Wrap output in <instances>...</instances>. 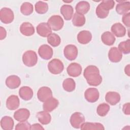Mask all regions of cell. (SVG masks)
<instances>
[{"label":"cell","mask_w":130,"mask_h":130,"mask_svg":"<svg viewBox=\"0 0 130 130\" xmlns=\"http://www.w3.org/2000/svg\"><path fill=\"white\" fill-rule=\"evenodd\" d=\"M83 76L87 83L90 86H98L102 82V77L100 74L99 69L93 65L88 66L85 68Z\"/></svg>","instance_id":"obj_1"},{"label":"cell","mask_w":130,"mask_h":130,"mask_svg":"<svg viewBox=\"0 0 130 130\" xmlns=\"http://www.w3.org/2000/svg\"><path fill=\"white\" fill-rule=\"evenodd\" d=\"M115 5V2L112 0H104L97 6L95 10L96 15L101 19L106 18L109 13V10L112 9Z\"/></svg>","instance_id":"obj_2"},{"label":"cell","mask_w":130,"mask_h":130,"mask_svg":"<svg viewBox=\"0 0 130 130\" xmlns=\"http://www.w3.org/2000/svg\"><path fill=\"white\" fill-rule=\"evenodd\" d=\"M22 61L24 65L31 67L35 66L38 61V56L33 50H27L22 55Z\"/></svg>","instance_id":"obj_3"},{"label":"cell","mask_w":130,"mask_h":130,"mask_svg":"<svg viewBox=\"0 0 130 130\" xmlns=\"http://www.w3.org/2000/svg\"><path fill=\"white\" fill-rule=\"evenodd\" d=\"M48 69L51 74L57 75L63 71L64 66L60 60L57 58H54L49 62L48 64Z\"/></svg>","instance_id":"obj_4"},{"label":"cell","mask_w":130,"mask_h":130,"mask_svg":"<svg viewBox=\"0 0 130 130\" xmlns=\"http://www.w3.org/2000/svg\"><path fill=\"white\" fill-rule=\"evenodd\" d=\"M48 24L54 31L60 30L64 24L63 19L59 15H53L48 20Z\"/></svg>","instance_id":"obj_5"},{"label":"cell","mask_w":130,"mask_h":130,"mask_svg":"<svg viewBox=\"0 0 130 130\" xmlns=\"http://www.w3.org/2000/svg\"><path fill=\"white\" fill-rule=\"evenodd\" d=\"M14 18L13 11L9 8H3L0 10L1 21L5 24L11 23Z\"/></svg>","instance_id":"obj_6"},{"label":"cell","mask_w":130,"mask_h":130,"mask_svg":"<svg viewBox=\"0 0 130 130\" xmlns=\"http://www.w3.org/2000/svg\"><path fill=\"white\" fill-rule=\"evenodd\" d=\"M70 121L73 127L80 128L81 125L85 122V117L81 113L76 112L72 114Z\"/></svg>","instance_id":"obj_7"},{"label":"cell","mask_w":130,"mask_h":130,"mask_svg":"<svg viewBox=\"0 0 130 130\" xmlns=\"http://www.w3.org/2000/svg\"><path fill=\"white\" fill-rule=\"evenodd\" d=\"M78 49L77 47L72 44L67 45L63 50L64 57L69 60H75L78 55Z\"/></svg>","instance_id":"obj_8"},{"label":"cell","mask_w":130,"mask_h":130,"mask_svg":"<svg viewBox=\"0 0 130 130\" xmlns=\"http://www.w3.org/2000/svg\"><path fill=\"white\" fill-rule=\"evenodd\" d=\"M38 53L42 59L48 60L52 57L53 51L52 48L49 45L43 44L39 48Z\"/></svg>","instance_id":"obj_9"},{"label":"cell","mask_w":130,"mask_h":130,"mask_svg":"<svg viewBox=\"0 0 130 130\" xmlns=\"http://www.w3.org/2000/svg\"><path fill=\"white\" fill-rule=\"evenodd\" d=\"M99 91L95 88H88L84 92V98L89 103L96 102L99 98Z\"/></svg>","instance_id":"obj_10"},{"label":"cell","mask_w":130,"mask_h":130,"mask_svg":"<svg viewBox=\"0 0 130 130\" xmlns=\"http://www.w3.org/2000/svg\"><path fill=\"white\" fill-rule=\"evenodd\" d=\"M37 97L40 102L44 103L49 98L52 97V90L48 87H41L38 91Z\"/></svg>","instance_id":"obj_11"},{"label":"cell","mask_w":130,"mask_h":130,"mask_svg":"<svg viewBox=\"0 0 130 130\" xmlns=\"http://www.w3.org/2000/svg\"><path fill=\"white\" fill-rule=\"evenodd\" d=\"M67 71L70 76L77 77L81 74L82 67L77 62H73L69 65L67 69Z\"/></svg>","instance_id":"obj_12"},{"label":"cell","mask_w":130,"mask_h":130,"mask_svg":"<svg viewBox=\"0 0 130 130\" xmlns=\"http://www.w3.org/2000/svg\"><path fill=\"white\" fill-rule=\"evenodd\" d=\"M30 116L29 111L26 108H21L14 112V118L19 122L26 121Z\"/></svg>","instance_id":"obj_13"},{"label":"cell","mask_w":130,"mask_h":130,"mask_svg":"<svg viewBox=\"0 0 130 130\" xmlns=\"http://www.w3.org/2000/svg\"><path fill=\"white\" fill-rule=\"evenodd\" d=\"M36 29L38 34L42 37H47L52 34V29L46 22H42L39 24Z\"/></svg>","instance_id":"obj_14"},{"label":"cell","mask_w":130,"mask_h":130,"mask_svg":"<svg viewBox=\"0 0 130 130\" xmlns=\"http://www.w3.org/2000/svg\"><path fill=\"white\" fill-rule=\"evenodd\" d=\"M108 58L112 62H118L122 58V54L118 48L113 47L109 51Z\"/></svg>","instance_id":"obj_15"},{"label":"cell","mask_w":130,"mask_h":130,"mask_svg":"<svg viewBox=\"0 0 130 130\" xmlns=\"http://www.w3.org/2000/svg\"><path fill=\"white\" fill-rule=\"evenodd\" d=\"M59 104V102L56 99L51 97L44 102L43 109L44 111L50 112L56 108Z\"/></svg>","instance_id":"obj_16"},{"label":"cell","mask_w":130,"mask_h":130,"mask_svg":"<svg viewBox=\"0 0 130 130\" xmlns=\"http://www.w3.org/2000/svg\"><path fill=\"white\" fill-rule=\"evenodd\" d=\"M21 84L20 78L15 75L8 76L6 79V85L10 89H15L18 88Z\"/></svg>","instance_id":"obj_17"},{"label":"cell","mask_w":130,"mask_h":130,"mask_svg":"<svg viewBox=\"0 0 130 130\" xmlns=\"http://www.w3.org/2000/svg\"><path fill=\"white\" fill-rule=\"evenodd\" d=\"M20 105L19 98L16 95H11L6 101V107L10 110H14L17 109Z\"/></svg>","instance_id":"obj_18"},{"label":"cell","mask_w":130,"mask_h":130,"mask_svg":"<svg viewBox=\"0 0 130 130\" xmlns=\"http://www.w3.org/2000/svg\"><path fill=\"white\" fill-rule=\"evenodd\" d=\"M111 31L113 34L118 38L123 37L126 34L125 27L120 23H115L111 26Z\"/></svg>","instance_id":"obj_19"},{"label":"cell","mask_w":130,"mask_h":130,"mask_svg":"<svg viewBox=\"0 0 130 130\" xmlns=\"http://www.w3.org/2000/svg\"><path fill=\"white\" fill-rule=\"evenodd\" d=\"M77 40L81 44H86L89 43L92 39V35L88 30L80 31L77 35Z\"/></svg>","instance_id":"obj_20"},{"label":"cell","mask_w":130,"mask_h":130,"mask_svg":"<svg viewBox=\"0 0 130 130\" xmlns=\"http://www.w3.org/2000/svg\"><path fill=\"white\" fill-rule=\"evenodd\" d=\"M19 95L20 97L24 101H29L33 96L34 92L32 89L28 86H22L19 90Z\"/></svg>","instance_id":"obj_21"},{"label":"cell","mask_w":130,"mask_h":130,"mask_svg":"<svg viewBox=\"0 0 130 130\" xmlns=\"http://www.w3.org/2000/svg\"><path fill=\"white\" fill-rule=\"evenodd\" d=\"M106 101L111 105H115L120 102V95L115 91H109L105 95Z\"/></svg>","instance_id":"obj_22"},{"label":"cell","mask_w":130,"mask_h":130,"mask_svg":"<svg viewBox=\"0 0 130 130\" xmlns=\"http://www.w3.org/2000/svg\"><path fill=\"white\" fill-rule=\"evenodd\" d=\"M20 31L24 36H31L35 33V28L29 22H23L20 27Z\"/></svg>","instance_id":"obj_23"},{"label":"cell","mask_w":130,"mask_h":130,"mask_svg":"<svg viewBox=\"0 0 130 130\" xmlns=\"http://www.w3.org/2000/svg\"><path fill=\"white\" fill-rule=\"evenodd\" d=\"M60 11L66 20H70L73 16L74 9L71 5H62L60 8Z\"/></svg>","instance_id":"obj_24"},{"label":"cell","mask_w":130,"mask_h":130,"mask_svg":"<svg viewBox=\"0 0 130 130\" xmlns=\"http://www.w3.org/2000/svg\"><path fill=\"white\" fill-rule=\"evenodd\" d=\"M14 120L12 117L8 116L3 117L1 120V126L4 130H11L13 129Z\"/></svg>","instance_id":"obj_25"},{"label":"cell","mask_w":130,"mask_h":130,"mask_svg":"<svg viewBox=\"0 0 130 130\" xmlns=\"http://www.w3.org/2000/svg\"><path fill=\"white\" fill-rule=\"evenodd\" d=\"M118 2L120 3L116 5V12L119 15H124L128 13L130 10V2L125 1H120Z\"/></svg>","instance_id":"obj_26"},{"label":"cell","mask_w":130,"mask_h":130,"mask_svg":"<svg viewBox=\"0 0 130 130\" xmlns=\"http://www.w3.org/2000/svg\"><path fill=\"white\" fill-rule=\"evenodd\" d=\"M101 40L104 44L107 46H111L115 43L116 39L112 33L107 31L102 35Z\"/></svg>","instance_id":"obj_27"},{"label":"cell","mask_w":130,"mask_h":130,"mask_svg":"<svg viewBox=\"0 0 130 130\" xmlns=\"http://www.w3.org/2000/svg\"><path fill=\"white\" fill-rule=\"evenodd\" d=\"M90 7V4L88 2L82 1L77 3L75 7V10L76 13L84 15L88 12Z\"/></svg>","instance_id":"obj_28"},{"label":"cell","mask_w":130,"mask_h":130,"mask_svg":"<svg viewBox=\"0 0 130 130\" xmlns=\"http://www.w3.org/2000/svg\"><path fill=\"white\" fill-rule=\"evenodd\" d=\"M36 116L39 121L43 125L49 124L51 120V116L50 114L45 111L38 112Z\"/></svg>","instance_id":"obj_29"},{"label":"cell","mask_w":130,"mask_h":130,"mask_svg":"<svg viewBox=\"0 0 130 130\" xmlns=\"http://www.w3.org/2000/svg\"><path fill=\"white\" fill-rule=\"evenodd\" d=\"M80 129L82 130H104L105 129L104 125L100 123L84 122L81 126Z\"/></svg>","instance_id":"obj_30"},{"label":"cell","mask_w":130,"mask_h":130,"mask_svg":"<svg viewBox=\"0 0 130 130\" xmlns=\"http://www.w3.org/2000/svg\"><path fill=\"white\" fill-rule=\"evenodd\" d=\"M86 19L85 16L78 13H75L72 18V23L73 24L77 27H81L84 25L85 23Z\"/></svg>","instance_id":"obj_31"},{"label":"cell","mask_w":130,"mask_h":130,"mask_svg":"<svg viewBox=\"0 0 130 130\" xmlns=\"http://www.w3.org/2000/svg\"><path fill=\"white\" fill-rule=\"evenodd\" d=\"M62 87L64 90L68 92H72L75 89L76 83L72 78H67L63 81Z\"/></svg>","instance_id":"obj_32"},{"label":"cell","mask_w":130,"mask_h":130,"mask_svg":"<svg viewBox=\"0 0 130 130\" xmlns=\"http://www.w3.org/2000/svg\"><path fill=\"white\" fill-rule=\"evenodd\" d=\"M47 42L52 46L55 47L59 45L61 42L60 37L55 33H52L47 37Z\"/></svg>","instance_id":"obj_33"},{"label":"cell","mask_w":130,"mask_h":130,"mask_svg":"<svg viewBox=\"0 0 130 130\" xmlns=\"http://www.w3.org/2000/svg\"><path fill=\"white\" fill-rule=\"evenodd\" d=\"M48 5L47 3L45 2L42 1H38L35 4V10L38 14H45L48 11Z\"/></svg>","instance_id":"obj_34"},{"label":"cell","mask_w":130,"mask_h":130,"mask_svg":"<svg viewBox=\"0 0 130 130\" xmlns=\"http://www.w3.org/2000/svg\"><path fill=\"white\" fill-rule=\"evenodd\" d=\"M34 11L32 5L28 2L23 3L20 7V11L24 15H30Z\"/></svg>","instance_id":"obj_35"},{"label":"cell","mask_w":130,"mask_h":130,"mask_svg":"<svg viewBox=\"0 0 130 130\" xmlns=\"http://www.w3.org/2000/svg\"><path fill=\"white\" fill-rule=\"evenodd\" d=\"M110 106L105 103L100 104L97 107V114L102 117L105 116L110 110Z\"/></svg>","instance_id":"obj_36"},{"label":"cell","mask_w":130,"mask_h":130,"mask_svg":"<svg viewBox=\"0 0 130 130\" xmlns=\"http://www.w3.org/2000/svg\"><path fill=\"white\" fill-rule=\"evenodd\" d=\"M118 48L121 53L125 54H129L130 52V40L127 39L125 41L120 42L118 45Z\"/></svg>","instance_id":"obj_37"},{"label":"cell","mask_w":130,"mask_h":130,"mask_svg":"<svg viewBox=\"0 0 130 130\" xmlns=\"http://www.w3.org/2000/svg\"><path fill=\"white\" fill-rule=\"evenodd\" d=\"M31 125L27 121H22L18 123L15 126L16 130H29L30 129Z\"/></svg>","instance_id":"obj_38"},{"label":"cell","mask_w":130,"mask_h":130,"mask_svg":"<svg viewBox=\"0 0 130 130\" xmlns=\"http://www.w3.org/2000/svg\"><path fill=\"white\" fill-rule=\"evenodd\" d=\"M130 13L128 12L125 14H124L122 18V21L123 23V24L127 27H129L130 26Z\"/></svg>","instance_id":"obj_39"},{"label":"cell","mask_w":130,"mask_h":130,"mask_svg":"<svg viewBox=\"0 0 130 130\" xmlns=\"http://www.w3.org/2000/svg\"><path fill=\"white\" fill-rule=\"evenodd\" d=\"M122 111L124 114L129 115L130 114V104L129 103L124 104L122 107Z\"/></svg>","instance_id":"obj_40"},{"label":"cell","mask_w":130,"mask_h":130,"mask_svg":"<svg viewBox=\"0 0 130 130\" xmlns=\"http://www.w3.org/2000/svg\"><path fill=\"white\" fill-rule=\"evenodd\" d=\"M7 36V31L6 29L2 26L0 27V39L1 40L4 39Z\"/></svg>","instance_id":"obj_41"},{"label":"cell","mask_w":130,"mask_h":130,"mask_svg":"<svg viewBox=\"0 0 130 130\" xmlns=\"http://www.w3.org/2000/svg\"><path fill=\"white\" fill-rule=\"evenodd\" d=\"M30 129L36 130V129H44V127L39 123H35L31 125Z\"/></svg>","instance_id":"obj_42"},{"label":"cell","mask_w":130,"mask_h":130,"mask_svg":"<svg viewBox=\"0 0 130 130\" xmlns=\"http://www.w3.org/2000/svg\"><path fill=\"white\" fill-rule=\"evenodd\" d=\"M124 72L125 74H126L128 76L130 75V66L129 64H127L124 68Z\"/></svg>","instance_id":"obj_43"}]
</instances>
